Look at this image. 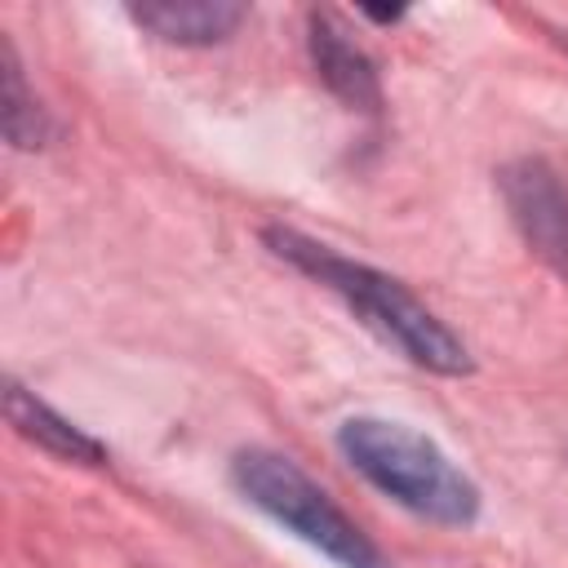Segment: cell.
<instances>
[{
    "label": "cell",
    "mask_w": 568,
    "mask_h": 568,
    "mask_svg": "<svg viewBox=\"0 0 568 568\" xmlns=\"http://www.w3.org/2000/svg\"><path fill=\"white\" fill-rule=\"evenodd\" d=\"M497 186L528 248L555 271H568V186L559 182V173L546 160L524 155L497 173Z\"/></svg>",
    "instance_id": "obj_4"
},
{
    "label": "cell",
    "mask_w": 568,
    "mask_h": 568,
    "mask_svg": "<svg viewBox=\"0 0 568 568\" xmlns=\"http://www.w3.org/2000/svg\"><path fill=\"white\" fill-rule=\"evenodd\" d=\"M306 44H311V58H315L320 80H324L346 106H359V111H377V106H382L377 67L368 62V53H364L355 40H346V31L333 22V13H311Z\"/></svg>",
    "instance_id": "obj_5"
},
{
    "label": "cell",
    "mask_w": 568,
    "mask_h": 568,
    "mask_svg": "<svg viewBox=\"0 0 568 568\" xmlns=\"http://www.w3.org/2000/svg\"><path fill=\"white\" fill-rule=\"evenodd\" d=\"M364 18H373V22H399L404 9H364Z\"/></svg>",
    "instance_id": "obj_9"
},
{
    "label": "cell",
    "mask_w": 568,
    "mask_h": 568,
    "mask_svg": "<svg viewBox=\"0 0 568 568\" xmlns=\"http://www.w3.org/2000/svg\"><path fill=\"white\" fill-rule=\"evenodd\" d=\"M231 479L248 506H257L266 519L328 555L337 568H386L382 550L297 462L271 448H244L231 462Z\"/></svg>",
    "instance_id": "obj_3"
},
{
    "label": "cell",
    "mask_w": 568,
    "mask_h": 568,
    "mask_svg": "<svg viewBox=\"0 0 568 568\" xmlns=\"http://www.w3.org/2000/svg\"><path fill=\"white\" fill-rule=\"evenodd\" d=\"M129 18L169 44H217L248 18V9L235 0H155L133 4Z\"/></svg>",
    "instance_id": "obj_6"
},
{
    "label": "cell",
    "mask_w": 568,
    "mask_h": 568,
    "mask_svg": "<svg viewBox=\"0 0 568 568\" xmlns=\"http://www.w3.org/2000/svg\"><path fill=\"white\" fill-rule=\"evenodd\" d=\"M337 448L373 488H382L404 510L448 528L475 524L479 488L422 430L386 417H351L337 430Z\"/></svg>",
    "instance_id": "obj_2"
},
{
    "label": "cell",
    "mask_w": 568,
    "mask_h": 568,
    "mask_svg": "<svg viewBox=\"0 0 568 568\" xmlns=\"http://www.w3.org/2000/svg\"><path fill=\"white\" fill-rule=\"evenodd\" d=\"M4 413H9V422H13L18 435H27L31 444H40L44 453H53L62 462H80V466H102L106 462V448L93 435H84L75 422H67L62 413H53L44 399H36L18 382L4 386Z\"/></svg>",
    "instance_id": "obj_7"
},
{
    "label": "cell",
    "mask_w": 568,
    "mask_h": 568,
    "mask_svg": "<svg viewBox=\"0 0 568 568\" xmlns=\"http://www.w3.org/2000/svg\"><path fill=\"white\" fill-rule=\"evenodd\" d=\"M266 244L275 257H284L288 266H297L302 275H311L315 284L333 288L373 333H382L399 355H408L413 364L444 373V377H462L470 373V351L466 342L426 306L417 302L395 275L373 271L364 262H351L342 253H333L320 240H306L288 226H271Z\"/></svg>",
    "instance_id": "obj_1"
},
{
    "label": "cell",
    "mask_w": 568,
    "mask_h": 568,
    "mask_svg": "<svg viewBox=\"0 0 568 568\" xmlns=\"http://www.w3.org/2000/svg\"><path fill=\"white\" fill-rule=\"evenodd\" d=\"M0 62H4V138L22 151L44 146L49 142V115L27 93V80H22V67H18V53L9 40H0Z\"/></svg>",
    "instance_id": "obj_8"
}]
</instances>
